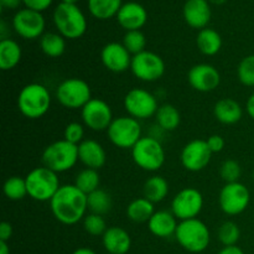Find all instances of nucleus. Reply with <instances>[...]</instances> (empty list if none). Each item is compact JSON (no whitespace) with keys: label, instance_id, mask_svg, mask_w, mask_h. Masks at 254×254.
<instances>
[{"label":"nucleus","instance_id":"nucleus-1","mask_svg":"<svg viewBox=\"0 0 254 254\" xmlns=\"http://www.w3.org/2000/svg\"><path fill=\"white\" fill-rule=\"evenodd\" d=\"M50 208L60 223L72 226L83 220L88 210L87 195L82 192L76 185H61L52 200Z\"/></svg>","mask_w":254,"mask_h":254},{"label":"nucleus","instance_id":"nucleus-2","mask_svg":"<svg viewBox=\"0 0 254 254\" xmlns=\"http://www.w3.org/2000/svg\"><path fill=\"white\" fill-rule=\"evenodd\" d=\"M17 109L29 119L42 118L51 107V94L41 83H29L21 88L17 96Z\"/></svg>","mask_w":254,"mask_h":254},{"label":"nucleus","instance_id":"nucleus-3","mask_svg":"<svg viewBox=\"0 0 254 254\" xmlns=\"http://www.w3.org/2000/svg\"><path fill=\"white\" fill-rule=\"evenodd\" d=\"M52 19L57 32L64 39H81L87 31V19L76 4L60 2L55 7Z\"/></svg>","mask_w":254,"mask_h":254},{"label":"nucleus","instance_id":"nucleus-4","mask_svg":"<svg viewBox=\"0 0 254 254\" xmlns=\"http://www.w3.org/2000/svg\"><path fill=\"white\" fill-rule=\"evenodd\" d=\"M174 237L184 250L190 253L203 252L211 242L210 230L200 218L179 221Z\"/></svg>","mask_w":254,"mask_h":254},{"label":"nucleus","instance_id":"nucleus-5","mask_svg":"<svg viewBox=\"0 0 254 254\" xmlns=\"http://www.w3.org/2000/svg\"><path fill=\"white\" fill-rule=\"evenodd\" d=\"M27 188V196L39 202L51 201L55 193L61 188L60 179L55 171L46 166L35 168L25 176Z\"/></svg>","mask_w":254,"mask_h":254},{"label":"nucleus","instance_id":"nucleus-6","mask_svg":"<svg viewBox=\"0 0 254 254\" xmlns=\"http://www.w3.org/2000/svg\"><path fill=\"white\" fill-rule=\"evenodd\" d=\"M42 165L56 174L66 173L74 168L78 159V145L61 139L51 143L42 151Z\"/></svg>","mask_w":254,"mask_h":254},{"label":"nucleus","instance_id":"nucleus-7","mask_svg":"<svg viewBox=\"0 0 254 254\" xmlns=\"http://www.w3.org/2000/svg\"><path fill=\"white\" fill-rule=\"evenodd\" d=\"M131 159L141 170L155 173L165 164V149L155 136H141L131 149Z\"/></svg>","mask_w":254,"mask_h":254},{"label":"nucleus","instance_id":"nucleus-8","mask_svg":"<svg viewBox=\"0 0 254 254\" xmlns=\"http://www.w3.org/2000/svg\"><path fill=\"white\" fill-rule=\"evenodd\" d=\"M107 135L114 146L131 150L143 136V131L138 119L130 116H122L113 119L107 129Z\"/></svg>","mask_w":254,"mask_h":254},{"label":"nucleus","instance_id":"nucleus-9","mask_svg":"<svg viewBox=\"0 0 254 254\" xmlns=\"http://www.w3.org/2000/svg\"><path fill=\"white\" fill-rule=\"evenodd\" d=\"M56 99L67 109H82L92 99V89L84 79L72 77L57 86Z\"/></svg>","mask_w":254,"mask_h":254},{"label":"nucleus","instance_id":"nucleus-10","mask_svg":"<svg viewBox=\"0 0 254 254\" xmlns=\"http://www.w3.org/2000/svg\"><path fill=\"white\" fill-rule=\"evenodd\" d=\"M123 106L128 116L144 121L155 117L159 109L158 98L144 88H133L124 96Z\"/></svg>","mask_w":254,"mask_h":254},{"label":"nucleus","instance_id":"nucleus-11","mask_svg":"<svg viewBox=\"0 0 254 254\" xmlns=\"http://www.w3.org/2000/svg\"><path fill=\"white\" fill-rule=\"evenodd\" d=\"M130 71L141 82H156L165 73V62L160 55L153 51L140 52L131 59Z\"/></svg>","mask_w":254,"mask_h":254},{"label":"nucleus","instance_id":"nucleus-12","mask_svg":"<svg viewBox=\"0 0 254 254\" xmlns=\"http://www.w3.org/2000/svg\"><path fill=\"white\" fill-rule=\"evenodd\" d=\"M251 202V192L245 184L230 183L226 184L218 195V205L223 213L227 216L241 215L247 210Z\"/></svg>","mask_w":254,"mask_h":254},{"label":"nucleus","instance_id":"nucleus-13","mask_svg":"<svg viewBox=\"0 0 254 254\" xmlns=\"http://www.w3.org/2000/svg\"><path fill=\"white\" fill-rule=\"evenodd\" d=\"M203 208V196L197 189L185 188L171 201V212L179 221L197 218Z\"/></svg>","mask_w":254,"mask_h":254},{"label":"nucleus","instance_id":"nucleus-14","mask_svg":"<svg viewBox=\"0 0 254 254\" xmlns=\"http://www.w3.org/2000/svg\"><path fill=\"white\" fill-rule=\"evenodd\" d=\"M45 27H46V21L44 15L36 10L24 7L17 10L12 17V29L25 40L41 39L42 35L45 34Z\"/></svg>","mask_w":254,"mask_h":254},{"label":"nucleus","instance_id":"nucleus-15","mask_svg":"<svg viewBox=\"0 0 254 254\" xmlns=\"http://www.w3.org/2000/svg\"><path fill=\"white\" fill-rule=\"evenodd\" d=\"M83 126L93 131L107 130L113 122V112L111 106L101 98H92L81 109Z\"/></svg>","mask_w":254,"mask_h":254},{"label":"nucleus","instance_id":"nucleus-16","mask_svg":"<svg viewBox=\"0 0 254 254\" xmlns=\"http://www.w3.org/2000/svg\"><path fill=\"white\" fill-rule=\"evenodd\" d=\"M212 158V151L207 145V141L202 139H193L189 141L181 150V165L190 173H198L207 168Z\"/></svg>","mask_w":254,"mask_h":254},{"label":"nucleus","instance_id":"nucleus-17","mask_svg":"<svg viewBox=\"0 0 254 254\" xmlns=\"http://www.w3.org/2000/svg\"><path fill=\"white\" fill-rule=\"evenodd\" d=\"M188 81L195 91L207 93L218 88L221 83V73L213 64H197L189 71Z\"/></svg>","mask_w":254,"mask_h":254},{"label":"nucleus","instance_id":"nucleus-18","mask_svg":"<svg viewBox=\"0 0 254 254\" xmlns=\"http://www.w3.org/2000/svg\"><path fill=\"white\" fill-rule=\"evenodd\" d=\"M131 59L133 56L121 42H109L101 51L102 64L113 73H123L130 69Z\"/></svg>","mask_w":254,"mask_h":254},{"label":"nucleus","instance_id":"nucleus-19","mask_svg":"<svg viewBox=\"0 0 254 254\" xmlns=\"http://www.w3.org/2000/svg\"><path fill=\"white\" fill-rule=\"evenodd\" d=\"M184 20L192 29H206L211 21V6L208 0H186L183 9Z\"/></svg>","mask_w":254,"mask_h":254},{"label":"nucleus","instance_id":"nucleus-20","mask_svg":"<svg viewBox=\"0 0 254 254\" xmlns=\"http://www.w3.org/2000/svg\"><path fill=\"white\" fill-rule=\"evenodd\" d=\"M117 21L126 31L140 30L148 21V11L136 1H128L122 5L117 14Z\"/></svg>","mask_w":254,"mask_h":254},{"label":"nucleus","instance_id":"nucleus-21","mask_svg":"<svg viewBox=\"0 0 254 254\" xmlns=\"http://www.w3.org/2000/svg\"><path fill=\"white\" fill-rule=\"evenodd\" d=\"M78 159L86 168L99 170L106 165L107 153L99 141L84 139L78 145Z\"/></svg>","mask_w":254,"mask_h":254},{"label":"nucleus","instance_id":"nucleus-22","mask_svg":"<svg viewBox=\"0 0 254 254\" xmlns=\"http://www.w3.org/2000/svg\"><path fill=\"white\" fill-rule=\"evenodd\" d=\"M102 242L104 250L109 254H127L131 247L130 235L118 226L107 228L104 235L102 236Z\"/></svg>","mask_w":254,"mask_h":254},{"label":"nucleus","instance_id":"nucleus-23","mask_svg":"<svg viewBox=\"0 0 254 254\" xmlns=\"http://www.w3.org/2000/svg\"><path fill=\"white\" fill-rule=\"evenodd\" d=\"M178 218L169 211H155L150 220L148 221V228L150 233L159 238H169L175 236L178 228Z\"/></svg>","mask_w":254,"mask_h":254},{"label":"nucleus","instance_id":"nucleus-24","mask_svg":"<svg viewBox=\"0 0 254 254\" xmlns=\"http://www.w3.org/2000/svg\"><path fill=\"white\" fill-rule=\"evenodd\" d=\"M213 116L221 124L233 126L242 119L243 109L236 99L222 98L216 102L213 107Z\"/></svg>","mask_w":254,"mask_h":254},{"label":"nucleus","instance_id":"nucleus-25","mask_svg":"<svg viewBox=\"0 0 254 254\" xmlns=\"http://www.w3.org/2000/svg\"><path fill=\"white\" fill-rule=\"evenodd\" d=\"M22 57L21 46L15 40L4 39L0 41V68L11 71L20 64Z\"/></svg>","mask_w":254,"mask_h":254},{"label":"nucleus","instance_id":"nucleus-26","mask_svg":"<svg viewBox=\"0 0 254 254\" xmlns=\"http://www.w3.org/2000/svg\"><path fill=\"white\" fill-rule=\"evenodd\" d=\"M196 46L205 56H215L222 49V37L215 29L206 27L198 31L196 36Z\"/></svg>","mask_w":254,"mask_h":254},{"label":"nucleus","instance_id":"nucleus-27","mask_svg":"<svg viewBox=\"0 0 254 254\" xmlns=\"http://www.w3.org/2000/svg\"><path fill=\"white\" fill-rule=\"evenodd\" d=\"M155 203H153L151 201H149L148 198L139 197L135 200L131 201L130 203L127 207V217L131 221V222L135 223H144L150 220L151 216L155 213V207H154Z\"/></svg>","mask_w":254,"mask_h":254},{"label":"nucleus","instance_id":"nucleus-28","mask_svg":"<svg viewBox=\"0 0 254 254\" xmlns=\"http://www.w3.org/2000/svg\"><path fill=\"white\" fill-rule=\"evenodd\" d=\"M123 0H87L89 14L98 20H108L117 16Z\"/></svg>","mask_w":254,"mask_h":254},{"label":"nucleus","instance_id":"nucleus-29","mask_svg":"<svg viewBox=\"0 0 254 254\" xmlns=\"http://www.w3.org/2000/svg\"><path fill=\"white\" fill-rule=\"evenodd\" d=\"M144 197L153 203L161 202L169 195V183L160 175H154L145 181L143 186Z\"/></svg>","mask_w":254,"mask_h":254},{"label":"nucleus","instance_id":"nucleus-30","mask_svg":"<svg viewBox=\"0 0 254 254\" xmlns=\"http://www.w3.org/2000/svg\"><path fill=\"white\" fill-rule=\"evenodd\" d=\"M155 119L159 128L166 131H173L180 126L181 114L175 106L165 103L159 107L155 114Z\"/></svg>","mask_w":254,"mask_h":254},{"label":"nucleus","instance_id":"nucleus-31","mask_svg":"<svg viewBox=\"0 0 254 254\" xmlns=\"http://www.w3.org/2000/svg\"><path fill=\"white\" fill-rule=\"evenodd\" d=\"M40 49L51 59L62 56L66 50V39L59 32H45L40 39Z\"/></svg>","mask_w":254,"mask_h":254},{"label":"nucleus","instance_id":"nucleus-32","mask_svg":"<svg viewBox=\"0 0 254 254\" xmlns=\"http://www.w3.org/2000/svg\"><path fill=\"white\" fill-rule=\"evenodd\" d=\"M87 202H88V210L92 213L103 216L112 210L111 195L101 188L87 195Z\"/></svg>","mask_w":254,"mask_h":254},{"label":"nucleus","instance_id":"nucleus-33","mask_svg":"<svg viewBox=\"0 0 254 254\" xmlns=\"http://www.w3.org/2000/svg\"><path fill=\"white\" fill-rule=\"evenodd\" d=\"M99 184H101V176H99L98 170H94V169H83L77 174L74 179V185L86 195L98 190Z\"/></svg>","mask_w":254,"mask_h":254},{"label":"nucleus","instance_id":"nucleus-34","mask_svg":"<svg viewBox=\"0 0 254 254\" xmlns=\"http://www.w3.org/2000/svg\"><path fill=\"white\" fill-rule=\"evenodd\" d=\"M5 197L10 201H20L27 196V188L25 179L20 176H11L6 179L2 186Z\"/></svg>","mask_w":254,"mask_h":254},{"label":"nucleus","instance_id":"nucleus-35","mask_svg":"<svg viewBox=\"0 0 254 254\" xmlns=\"http://www.w3.org/2000/svg\"><path fill=\"white\" fill-rule=\"evenodd\" d=\"M217 237L225 247L237 246V242L241 237V230L237 223H235L233 221H226L218 227Z\"/></svg>","mask_w":254,"mask_h":254},{"label":"nucleus","instance_id":"nucleus-36","mask_svg":"<svg viewBox=\"0 0 254 254\" xmlns=\"http://www.w3.org/2000/svg\"><path fill=\"white\" fill-rule=\"evenodd\" d=\"M127 50L131 56L138 55L140 52L145 51L146 47V37L140 30H134V31H127L123 37V42Z\"/></svg>","mask_w":254,"mask_h":254},{"label":"nucleus","instance_id":"nucleus-37","mask_svg":"<svg viewBox=\"0 0 254 254\" xmlns=\"http://www.w3.org/2000/svg\"><path fill=\"white\" fill-rule=\"evenodd\" d=\"M83 228L88 235L93 236V237H99V236L104 235L108 227H107V222L103 216L91 212L83 218Z\"/></svg>","mask_w":254,"mask_h":254},{"label":"nucleus","instance_id":"nucleus-38","mask_svg":"<svg viewBox=\"0 0 254 254\" xmlns=\"http://www.w3.org/2000/svg\"><path fill=\"white\" fill-rule=\"evenodd\" d=\"M237 76L246 87H254V55H248L237 67Z\"/></svg>","mask_w":254,"mask_h":254},{"label":"nucleus","instance_id":"nucleus-39","mask_svg":"<svg viewBox=\"0 0 254 254\" xmlns=\"http://www.w3.org/2000/svg\"><path fill=\"white\" fill-rule=\"evenodd\" d=\"M220 175L226 184L237 183L242 175V168L238 161L233 160V159H227L221 165Z\"/></svg>","mask_w":254,"mask_h":254},{"label":"nucleus","instance_id":"nucleus-40","mask_svg":"<svg viewBox=\"0 0 254 254\" xmlns=\"http://www.w3.org/2000/svg\"><path fill=\"white\" fill-rule=\"evenodd\" d=\"M84 127L78 122H71L64 130V139L72 144L79 145L84 140Z\"/></svg>","mask_w":254,"mask_h":254},{"label":"nucleus","instance_id":"nucleus-41","mask_svg":"<svg viewBox=\"0 0 254 254\" xmlns=\"http://www.w3.org/2000/svg\"><path fill=\"white\" fill-rule=\"evenodd\" d=\"M206 141H207V145H208V148H210V150L212 151V154L221 153V151L225 149L226 141H225V139H223L222 135L213 134V135L208 136V138L206 139Z\"/></svg>","mask_w":254,"mask_h":254},{"label":"nucleus","instance_id":"nucleus-42","mask_svg":"<svg viewBox=\"0 0 254 254\" xmlns=\"http://www.w3.org/2000/svg\"><path fill=\"white\" fill-rule=\"evenodd\" d=\"M52 1H54V0H22V4H24L25 7H27V9L36 10V11L42 12L51 6Z\"/></svg>","mask_w":254,"mask_h":254},{"label":"nucleus","instance_id":"nucleus-43","mask_svg":"<svg viewBox=\"0 0 254 254\" xmlns=\"http://www.w3.org/2000/svg\"><path fill=\"white\" fill-rule=\"evenodd\" d=\"M11 237H12L11 223L4 221V222L0 223V241H2V242H7Z\"/></svg>","mask_w":254,"mask_h":254},{"label":"nucleus","instance_id":"nucleus-44","mask_svg":"<svg viewBox=\"0 0 254 254\" xmlns=\"http://www.w3.org/2000/svg\"><path fill=\"white\" fill-rule=\"evenodd\" d=\"M22 2V0H0V5H1L2 9H17L20 6V4Z\"/></svg>","mask_w":254,"mask_h":254},{"label":"nucleus","instance_id":"nucleus-45","mask_svg":"<svg viewBox=\"0 0 254 254\" xmlns=\"http://www.w3.org/2000/svg\"><path fill=\"white\" fill-rule=\"evenodd\" d=\"M217 254H245V252L238 246H228L223 247Z\"/></svg>","mask_w":254,"mask_h":254},{"label":"nucleus","instance_id":"nucleus-46","mask_svg":"<svg viewBox=\"0 0 254 254\" xmlns=\"http://www.w3.org/2000/svg\"><path fill=\"white\" fill-rule=\"evenodd\" d=\"M246 109H247L248 116L254 121V93L250 96V98L247 99V103H246Z\"/></svg>","mask_w":254,"mask_h":254},{"label":"nucleus","instance_id":"nucleus-47","mask_svg":"<svg viewBox=\"0 0 254 254\" xmlns=\"http://www.w3.org/2000/svg\"><path fill=\"white\" fill-rule=\"evenodd\" d=\"M72 254H97L94 252L93 250L91 248H87V247H81V248H77Z\"/></svg>","mask_w":254,"mask_h":254},{"label":"nucleus","instance_id":"nucleus-48","mask_svg":"<svg viewBox=\"0 0 254 254\" xmlns=\"http://www.w3.org/2000/svg\"><path fill=\"white\" fill-rule=\"evenodd\" d=\"M0 254H10V247L7 242L0 241Z\"/></svg>","mask_w":254,"mask_h":254},{"label":"nucleus","instance_id":"nucleus-49","mask_svg":"<svg viewBox=\"0 0 254 254\" xmlns=\"http://www.w3.org/2000/svg\"><path fill=\"white\" fill-rule=\"evenodd\" d=\"M208 1L212 2V4H216V5H221V4H223L226 0H208Z\"/></svg>","mask_w":254,"mask_h":254},{"label":"nucleus","instance_id":"nucleus-50","mask_svg":"<svg viewBox=\"0 0 254 254\" xmlns=\"http://www.w3.org/2000/svg\"><path fill=\"white\" fill-rule=\"evenodd\" d=\"M78 0H61V2H64V4H76Z\"/></svg>","mask_w":254,"mask_h":254},{"label":"nucleus","instance_id":"nucleus-51","mask_svg":"<svg viewBox=\"0 0 254 254\" xmlns=\"http://www.w3.org/2000/svg\"><path fill=\"white\" fill-rule=\"evenodd\" d=\"M252 178H253V180H254V169H253V173H252Z\"/></svg>","mask_w":254,"mask_h":254},{"label":"nucleus","instance_id":"nucleus-52","mask_svg":"<svg viewBox=\"0 0 254 254\" xmlns=\"http://www.w3.org/2000/svg\"><path fill=\"white\" fill-rule=\"evenodd\" d=\"M253 146H254V141H253Z\"/></svg>","mask_w":254,"mask_h":254},{"label":"nucleus","instance_id":"nucleus-53","mask_svg":"<svg viewBox=\"0 0 254 254\" xmlns=\"http://www.w3.org/2000/svg\"><path fill=\"white\" fill-rule=\"evenodd\" d=\"M107 254H109V253H107Z\"/></svg>","mask_w":254,"mask_h":254}]
</instances>
